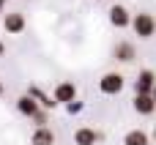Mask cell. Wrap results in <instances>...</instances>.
Masks as SVG:
<instances>
[{
	"instance_id": "d6986e66",
	"label": "cell",
	"mask_w": 156,
	"mask_h": 145,
	"mask_svg": "<svg viewBox=\"0 0 156 145\" xmlns=\"http://www.w3.org/2000/svg\"><path fill=\"white\" fill-rule=\"evenodd\" d=\"M151 96H154V101H156V88H154V90H151Z\"/></svg>"
},
{
	"instance_id": "3957f363",
	"label": "cell",
	"mask_w": 156,
	"mask_h": 145,
	"mask_svg": "<svg viewBox=\"0 0 156 145\" xmlns=\"http://www.w3.org/2000/svg\"><path fill=\"white\" fill-rule=\"evenodd\" d=\"M25 27H27V19H25L22 11H8V14H3V30H5V33L22 36Z\"/></svg>"
},
{
	"instance_id": "4fadbf2b",
	"label": "cell",
	"mask_w": 156,
	"mask_h": 145,
	"mask_svg": "<svg viewBox=\"0 0 156 145\" xmlns=\"http://www.w3.org/2000/svg\"><path fill=\"white\" fill-rule=\"evenodd\" d=\"M123 145H151V134L143 129H129L123 134Z\"/></svg>"
},
{
	"instance_id": "2e32d148",
	"label": "cell",
	"mask_w": 156,
	"mask_h": 145,
	"mask_svg": "<svg viewBox=\"0 0 156 145\" xmlns=\"http://www.w3.org/2000/svg\"><path fill=\"white\" fill-rule=\"evenodd\" d=\"M3 93H5V85H3V80H0V99H3Z\"/></svg>"
},
{
	"instance_id": "9c48e42d",
	"label": "cell",
	"mask_w": 156,
	"mask_h": 145,
	"mask_svg": "<svg viewBox=\"0 0 156 145\" xmlns=\"http://www.w3.org/2000/svg\"><path fill=\"white\" fill-rule=\"evenodd\" d=\"M99 140H101V134L96 129H90V126H80L74 132V145H96Z\"/></svg>"
},
{
	"instance_id": "e0dca14e",
	"label": "cell",
	"mask_w": 156,
	"mask_h": 145,
	"mask_svg": "<svg viewBox=\"0 0 156 145\" xmlns=\"http://www.w3.org/2000/svg\"><path fill=\"white\" fill-rule=\"evenodd\" d=\"M5 3H8V0H0V14H3V8H5Z\"/></svg>"
},
{
	"instance_id": "52a82bcc",
	"label": "cell",
	"mask_w": 156,
	"mask_h": 145,
	"mask_svg": "<svg viewBox=\"0 0 156 145\" xmlns=\"http://www.w3.org/2000/svg\"><path fill=\"white\" fill-rule=\"evenodd\" d=\"M132 107H134L137 115H154V112H156V101H154L151 93H134Z\"/></svg>"
},
{
	"instance_id": "30bf717a",
	"label": "cell",
	"mask_w": 156,
	"mask_h": 145,
	"mask_svg": "<svg viewBox=\"0 0 156 145\" xmlns=\"http://www.w3.org/2000/svg\"><path fill=\"white\" fill-rule=\"evenodd\" d=\"M27 96H33V99L38 101V107H41V110H47V112L58 107V101H55L52 96H47V93H44L38 85H30V88H27Z\"/></svg>"
},
{
	"instance_id": "5b68a950",
	"label": "cell",
	"mask_w": 156,
	"mask_h": 145,
	"mask_svg": "<svg viewBox=\"0 0 156 145\" xmlns=\"http://www.w3.org/2000/svg\"><path fill=\"white\" fill-rule=\"evenodd\" d=\"M52 99L58 101V104H71V101H77V85L74 82H69V80H63V82H58L55 85V90H52Z\"/></svg>"
},
{
	"instance_id": "5bb4252c",
	"label": "cell",
	"mask_w": 156,
	"mask_h": 145,
	"mask_svg": "<svg viewBox=\"0 0 156 145\" xmlns=\"http://www.w3.org/2000/svg\"><path fill=\"white\" fill-rule=\"evenodd\" d=\"M30 121L36 123V129H41V126H47V123H49V112H47V110H38Z\"/></svg>"
},
{
	"instance_id": "6da1fadb",
	"label": "cell",
	"mask_w": 156,
	"mask_h": 145,
	"mask_svg": "<svg viewBox=\"0 0 156 145\" xmlns=\"http://www.w3.org/2000/svg\"><path fill=\"white\" fill-rule=\"evenodd\" d=\"M132 30L137 38L148 41L156 36V16L148 14V11H140V14H132Z\"/></svg>"
},
{
	"instance_id": "7c38bea8",
	"label": "cell",
	"mask_w": 156,
	"mask_h": 145,
	"mask_svg": "<svg viewBox=\"0 0 156 145\" xmlns=\"http://www.w3.org/2000/svg\"><path fill=\"white\" fill-rule=\"evenodd\" d=\"M30 145H55V132H52L49 126L33 129V134H30Z\"/></svg>"
},
{
	"instance_id": "7a4b0ae2",
	"label": "cell",
	"mask_w": 156,
	"mask_h": 145,
	"mask_svg": "<svg viewBox=\"0 0 156 145\" xmlns=\"http://www.w3.org/2000/svg\"><path fill=\"white\" fill-rule=\"evenodd\" d=\"M123 88H126V77H123L121 71H107V74H101V80H99V90H101L104 96H118Z\"/></svg>"
},
{
	"instance_id": "ba28073f",
	"label": "cell",
	"mask_w": 156,
	"mask_h": 145,
	"mask_svg": "<svg viewBox=\"0 0 156 145\" xmlns=\"http://www.w3.org/2000/svg\"><path fill=\"white\" fill-rule=\"evenodd\" d=\"M154 88H156V74L151 69H143L134 77V93H151Z\"/></svg>"
},
{
	"instance_id": "8fae6325",
	"label": "cell",
	"mask_w": 156,
	"mask_h": 145,
	"mask_svg": "<svg viewBox=\"0 0 156 145\" xmlns=\"http://www.w3.org/2000/svg\"><path fill=\"white\" fill-rule=\"evenodd\" d=\"M38 110H41V107H38V101H36L33 96H27V93H25V96H19V99H16V112H19V115H25V118H33Z\"/></svg>"
},
{
	"instance_id": "ac0fdd59",
	"label": "cell",
	"mask_w": 156,
	"mask_h": 145,
	"mask_svg": "<svg viewBox=\"0 0 156 145\" xmlns=\"http://www.w3.org/2000/svg\"><path fill=\"white\" fill-rule=\"evenodd\" d=\"M151 143H156V129H154V134H151Z\"/></svg>"
},
{
	"instance_id": "ffe728a7",
	"label": "cell",
	"mask_w": 156,
	"mask_h": 145,
	"mask_svg": "<svg viewBox=\"0 0 156 145\" xmlns=\"http://www.w3.org/2000/svg\"><path fill=\"white\" fill-rule=\"evenodd\" d=\"M3 52H5V47H3V44H0V55H3Z\"/></svg>"
},
{
	"instance_id": "9a60e30c",
	"label": "cell",
	"mask_w": 156,
	"mask_h": 145,
	"mask_svg": "<svg viewBox=\"0 0 156 145\" xmlns=\"http://www.w3.org/2000/svg\"><path fill=\"white\" fill-rule=\"evenodd\" d=\"M66 112H69V115H77V112H82V101H71V104H66Z\"/></svg>"
},
{
	"instance_id": "277c9868",
	"label": "cell",
	"mask_w": 156,
	"mask_h": 145,
	"mask_svg": "<svg viewBox=\"0 0 156 145\" xmlns=\"http://www.w3.org/2000/svg\"><path fill=\"white\" fill-rule=\"evenodd\" d=\"M107 19H110V25H112V27H118V30H123V27H132V14H129V8H126V5H121V3L110 5V11H107Z\"/></svg>"
},
{
	"instance_id": "8992f818",
	"label": "cell",
	"mask_w": 156,
	"mask_h": 145,
	"mask_svg": "<svg viewBox=\"0 0 156 145\" xmlns=\"http://www.w3.org/2000/svg\"><path fill=\"white\" fill-rule=\"evenodd\" d=\"M112 58H115L118 63H134V60H137V47H134L132 41H118V44L112 47Z\"/></svg>"
}]
</instances>
